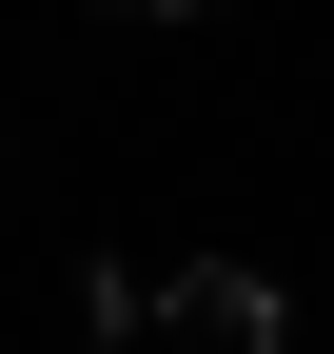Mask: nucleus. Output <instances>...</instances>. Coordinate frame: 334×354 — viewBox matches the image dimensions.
Wrapping results in <instances>:
<instances>
[{
	"label": "nucleus",
	"mask_w": 334,
	"mask_h": 354,
	"mask_svg": "<svg viewBox=\"0 0 334 354\" xmlns=\"http://www.w3.org/2000/svg\"><path fill=\"white\" fill-rule=\"evenodd\" d=\"M118 354H275V276H256V256L138 276V335H118Z\"/></svg>",
	"instance_id": "f257e3e1"
},
{
	"label": "nucleus",
	"mask_w": 334,
	"mask_h": 354,
	"mask_svg": "<svg viewBox=\"0 0 334 354\" xmlns=\"http://www.w3.org/2000/svg\"><path fill=\"white\" fill-rule=\"evenodd\" d=\"M79 354H118V335H79Z\"/></svg>",
	"instance_id": "7ed1b4c3"
},
{
	"label": "nucleus",
	"mask_w": 334,
	"mask_h": 354,
	"mask_svg": "<svg viewBox=\"0 0 334 354\" xmlns=\"http://www.w3.org/2000/svg\"><path fill=\"white\" fill-rule=\"evenodd\" d=\"M138 20H177V0H138Z\"/></svg>",
	"instance_id": "f03ea898"
}]
</instances>
